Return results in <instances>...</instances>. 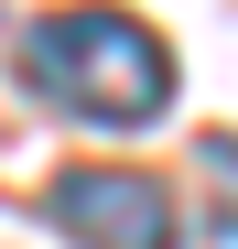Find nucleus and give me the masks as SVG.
<instances>
[{
    "instance_id": "obj_1",
    "label": "nucleus",
    "mask_w": 238,
    "mask_h": 249,
    "mask_svg": "<svg viewBox=\"0 0 238 249\" xmlns=\"http://www.w3.org/2000/svg\"><path fill=\"white\" fill-rule=\"evenodd\" d=\"M22 87L65 119H87V130H152L173 108V54L141 11L76 0V11L22 22Z\"/></svg>"
},
{
    "instance_id": "obj_2",
    "label": "nucleus",
    "mask_w": 238,
    "mask_h": 249,
    "mask_svg": "<svg viewBox=\"0 0 238 249\" xmlns=\"http://www.w3.org/2000/svg\"><path fill=\"white\" fill-rule=\"evenodd\" d=\"M44 217H54L65 238H87V249H173L184 206H173V184H152V174L76 162V174H54V184H44Z\"/></svg>"
}]
</instances>
